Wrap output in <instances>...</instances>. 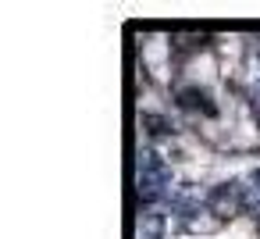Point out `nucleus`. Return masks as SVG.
Listing matches in <instances>:
<instances>
[{"label": "nucleus", "instance_id": "obj_1", "mask_svg": "<svg viewBox=\"0 0 260 239\" xmlns=\"http://www.w3.org/2000/svg\"><path fill=\"white\" fill-rule=\"evenodd\" d=\"M171 182V175H168V168L150 154V150H143L139 154V193L146 196V200H153V196H160L164 193V186Z\"/></svg>", "mask_w": 260, "mask_h": 239}, {"label": "nucleus", "instance_id": "obj_2", "mask_svg": "<svg viewBox=\"0 0 260 239\" xmlns=\"http://www.w3.org/2000/svg\"><path fill=\"white\" fill-rule=\"evenodd\" d=\"M136 239H164V218L153 207L139 211V218H136Z\"/></svg>", "mask_w": 260, "mask_h": 239}]
</instances>
